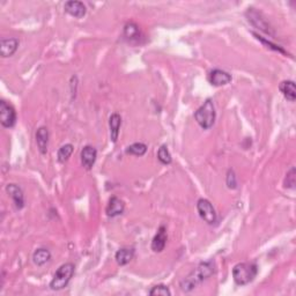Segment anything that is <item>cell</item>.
I'll return each mask as SVG.
<instances>
[{
    "mask_svg": "<svg viewBox=\"0 0 296 296\" xmlns=\"http://www.w3.org/2000/svg\"><path fill=\"white\" fill-rule=\"evenodd\" d=\"M215 271V264L213 260L203 261L198 265L196 269H193L189 273L188 276L182 280L179 283V287L185 293L193 291L194 288L201 285L205 280H207Z\"/></svg>",
    "mask_w": 296,
    "mask_h": 296,
    "instance_id": "obj_1",
    "label": "cell"
},
{
    "mask_svg": "<svg viewBox=\"0 0 296 296\" xmlns=\"http://www.w3.org/2000/svg\"><path fill=\"white\" fill-rule=\"evenodd\" d=\"M258 267L254 263L236 264L233 269V278L236 285L245 286L254 281L257 276Z\"/></svg>",
    "mask_w": 296,
    "mask_h": 296,
    "instance_id": "obj_2",
    "label": "cell"
},
{
    "mask_svg": "<svg viewBox=\"0 0 296 296\" xmlns=\"http://www.w3.org/2000/svg\"><path fill=\"white\" fill-rule=\"evenodd\" d=\"M216 112L214 108V103L212 100H206V102L197 110L194 113V119L199 124V127L204 130H209L213 127L214 122H215Z\"/></svg>",
    "mask_w": 296,
    "mask_h": 296,
    "instance_id": "obj_3",
    "label": "cell"
},
{
    "mask_svg": "<svg viewBox=\"0 0 296 296\" xmlns=\"http://www.w3.org/2000/svg\"><path fill=\"white\" fill-rule=\"evenodd\" d=\"M75 266L72 263H66L57 270V272L53 275V278L50 282V288L52 291H61L64 289L66 286L68 285V282L71 281L72 276L74 275Z\"/></svg>",
    "mask_w": 296,
    "mask_h": 296,
    "instance_id": "obj_4",
    "label": "cell"
},
{
    "mask_svg": "<svg viewBox=\"0 0 296 296\" xmlns=\"http://www.w3.org/2000/svg\"><path fill=\"white\" fill-rule=\"evenodd\" d=\"M245 18H247L249 23L253 27L257 28L258 30L263 31V33L267 34L269 36L275 35V30H273L272 26L269 23V21L266 20V18L254 8H248V11L245 12Z\"/></svg>",
    "mask_w": 296,
    "mask_h": 296,
    "instance_id": "obj_5",
    "label": "cell"
},
{
    "mask_svg": "<svg viewBox=\"0 0 296 296\" xmlns=\"http://www.w3.org/2000/svg\"><path fill=\"white\" fill-rule=\"evenodd\" d=\"M197 210L199 213L200 218L209 225H214L216 222V213L214 210L213 205L210 200L201 198L197 201Z\"/></svg>",
    "mask_w": 296,
    "mask_h": 296,
    "instance_id": "obj_6",
    "label": "cell"
},
{
    "mask_svg": "<svg viewBox=\"0 0 296 296\" xmlns=\"http://www.w3.org/2000/svg\"><path fill=\"white\" fill-rule=\"evenodd\" d=\"M0 123L4 127H13L17 123V112L13 106L4 100L0 101Z\"/></svg>",
    "mask_w": 296,
    "mask_h": 296,
    "instance_id": "obj_7",
    "label": "cell"
},
{
    "mask_svg": "<svg viewBox=\"0 0 296 296\" xmlns=\"http://www.w3.org/2000/svg\"><path fill=\"white\" fill-rule=\"evenodd\" d=\"M6 192L8 193V196L12 198L13 200L14 206L17 210H22L24 207V194L22 189L19 185L11 183L6 187Z\"/></svg>",
    "mask_w": 296,
    "mask_h": 296,
    "instance_id": "obj_8",
    "label": "cell"
},
{
    "mask_svg": "<svg viewBox=\"0 0 296 296\" xmlns=\"http://www.w3.org/2000/svg\"><path fill=\"white\" fill-rule=\"evenodd\" d=\"M64 9L66 13L77 19L84 18L87 13V8L84 2L77 1V0H70V1L65 2Z\"/></svg>",
    "mask_w": 296,
    "mask_h": 296,
    "instance_id": "obj_9",
    "label": "cell"
},
{
    "mask_svg": "<svg viewBox=\"0 0 296 296\" xmlns=\"http://www.w3.org/2000/svg\"><path fill=\"white\" fill-rule=\"evenodd\" d=\"M209 80H210V83L213 85V86H216V87L226 86V85L231 84L232 75L229 74L228 72L219 70V68H215V70L211 71V73L209 75Z\"/></svg>",
    "mask_w": 296,
    "mask_h": 296,
    "instance_id": "obj_10",
    "label": "cell"
},
{
    "mask_svg": "<svg viewBox=\"0 0 296 296\" xmlns=\"http://www.w3.org/2000/svg\"><path fill=\"white\" fill-rule=\"evenodd\" d=\"M97 157V150L95 147L93 146H85L81 150V163H83L84 168L87 170H90L93 168V166L95 165Z\"/></svg>",
    "mask_w": 296,
    "mask_h": 296,
    "instance_id": "obj_11",
    "label": "cell"
},
{
    "mask_svg": "<svg viewBox=\"0 0 296 296\" xmlns=\"http://www.w3.org/2000/svg\"><path fill=\"white\" fill-rule=\"evenodd\" d=\"M125 210V204L122 199H119L118 197H111L110 198L108 206L106 209V215L110 218H115V216L121 215Z\"/></svg>",
    "mask_w": 296,
    "mask_h": 296,
    "instance_id": "obj_12",
    "label": "cell"
},
{
    "mask_svg": "<svg viewBox=\"0 0 296 296\" xmlns=\"http://www.w3.org/2000/svg\"><path fill=\"white\" fill-rule=\"evenodd\" d=\"M19 48V41L17 39H2L0 42V53L2 58L13 56Z\"/></svg>",
    "mask_w": 296,
    "mask_h": 296,
    "instance_id": "obj_13",
    "label": "cell"
},
{
    "mask_svg": "<svg viewBox=\"0 0 296 296\" xmlns=\"http://www.w3.org/2000/svg\"><path fill=\"white\" fill-rule=\"evenodd\" d=\"M167 238L168 237H167L166 227L161 226L152 241V250L154 253H161V251L165 250L167 244Z\"/></svg>",
    "mask_w": 296,
    "mask_h": 296,
    "instance_id": "obj_14",
    "label": "cell"
},
{
    "mask_svg": "<svg viewBox=\"0 0 296 296\" xmlns=\"http://www.w3.org/2000/svg\"><path fill=\"white\" fill-rule=\"evenodd\" d=\"M36 143L40 152L42 154H46L49 147V131L46 127H40L36 132Z\"/></svg>",
    "mask_w": 296,
    "mask_h": 296,
    "instance_id": "obj_15",
    "label": "cell"
},
{
    "mask_svg": "<svg viewBox=\"0 0 296 296\" xmlns=\"http://www.w3.org/2000/svg\"><path fill=\"white\" fill-rule=\"evenodd\" d=\"M122 125V117L118 113H112L109 119V127H110V138H111L112 143H117L119 128Z\"/></svg>",
    "mask_w": 296,
    "mask_h": 296,
    "instance_id": "obj_16",
    "label": "cell"
},
{
    "mask_svg": "<svg viewBox=\"0 0 296 296\" xmlns=\"http://www.w3.org/2000/svg\"><path fill=\"white\" fill-rule=\"evenodd\" d=\"M280 92L282 93V95L285 96L286 100H288L289 102H294L296 99V88H295V83L292 80H286L282 81L279 86Z\"/></svg>",
    "mask_w": 296,
    "mask_h": 296,
    "instance_id": "obj_17",
    "label": "cell"
},
{
    "mask_svg": "<svg viewBox=\"0 0 296 296\" xmlns=\"http://www.w3.org/2000/svg\"><path fill=\"white\" fill-rule=\"evenodd\" d=\"M116 261L118 265L124 266L127 265L130 261L134 258V249L132 248H122L116 253Z\"/></svg>",
    "mask_w": 296,
    "mask_h": 296,
    "instance_id": "obj_18",
    "label": "cell"
},
{
    "mask_svg": "<svg viewBox=\"0 0 296 296\" xmlns=\"http://www.w3.org/2000/svg\"><path fill=\"white\" fill-rule=\"evenodd\" d=\"M50 259H51V253L45 248L37 249L35 253L33 254V261L37 266L45 265L48 261H50Z\"/></svg>",
    "mask_w": 296,
    "mask_h": 296,
    "instance_id": "obj_19",
    "label": "cell"
},
{
    "mask_svg": "<svg viewBox=\"0 0 296 296\" xmlns=\"http://www.w3.org/2000/svg\"><path fill=\"white\" fill-rule=\"evenodd\" d=\"M73 149H74L73 145H71V144H66V145H64V146H62L61 148H59L58 154H57L58 161L61 163H65L71 157L72 153H73Z\"/></svg>",
    "mask_w": 296,
    "mask_h": 296,
    "instance_id": "obj_20",
    "label": "cell"
},
{
    "mask_svg": "<svg viewBox=\"0 0 296 296\" xmlns=\"http://www.w3.org/2000/svg\"><path fill=\"white\" fill-rule=\"evenodd\" d=\"M147 152V146L143 143H135L132 144L131 146L127 148V153L135 156H143Z\"/></svg>",
    "mask_w": 296,
    "mask_h": 296,
    "instance_id": "obj_21",
    "label": "cell"
},
{
    "mask_svg": "<svg viewBox=\"0 0 296 296\" xmlns=\"http://www.w3.org/2000/svg\"><path fill=\"white\" fill-rule=\"evenodd\" d=\"M124 36L127 40L138 39V36H139V27L134 22H128L127 26L124 27Z\"/></svg>",
    "mask_w": 296,
    "mask_h": 296,
    "instance_id": "obj_22",
    "label": "cell"
},
{
    "mask_svg": "<svg viewBox=\"0 0 296 296\" xmlns=\"http://www.w3.org/2000/svg\"><path fill=\"white\" fill-rule=\"evenodd\" d=\"M157 159H159V161L161 162L162 165H170V163L172 162V157L170 155L168 147H167L166 145L160 147L159 152H157Z\"/></svg>",
    "mask_w": 296,
    "mask_h": 296,
    "instance_id": "obj_23",
    "label": "cell"
},
{
    "mask_svg": "<svg viewBox=\"0 0 296 296\" xmlns=\"http://www.w3.org/2000/svg\"><path fill=\"white\" fill-rule=\"evenodd\" d=\"M149 295H152V296H157V295L170 296V295H171V292H170V289L165 285H157V286H154V287L150 289Z\"/></svg>",
    "mask_w": 296,
    "mask_h": 296,
    "instance_id": "obj_24",
    "label": "cell"
},
{
    "mask_svg": "<svg viewBox=\"0 0 296 296\" xmlns=\"http://www.w3.org/2000/svg\"><path fill=\"white\" fill-rule=\"evenodd\" d=\"M295 168L292 167L291 170L287 172L285 178V188L287 189H295Z\"/></svg>",
    "mask_w": 296,
    "mask_h": 296,
    "instance_id": "obj_25",
    "label": "cell"
},
{
    "mask_svg": "<svg viewBox=\"0 0 296 296\" xmlns=\"http://www.w3.org/2000/svg\"><path fill=\"white\" fill-rule=\"evenodd\" d=\"M254 36L256 37L257 40H259L261 43H264V44H266L267 45V48H271V49H273L275 50V51H278V52H281V53H283V55H287V52L285 51V50H283L282 48H280L279 45H275V44H273V43H271L270 41H267L266 39H264V37H261V36H259L258 35V34H254Z\"/></svg>",
    "mask_w": 296,
    "mask_h": 296,
    "instance_id": "obj_26",
    "label": "cell"
},
{
    "mask_svg": "<svg viewBox=\"0 0 296 296\" xmlns=\"http://www.w3.org/2000/svg\"><path fill=\"white\" fill-rule=\"evenodd\" d=\"M227 185L229 189H236L237 188V182H236V176L232 169L228 170L227 174Z\"/></svg>",
    "mask_w": 296,
    "mask_h": 296,
    "instance_id": "obj_27",
    "label": "cell"
}]
</instances>
